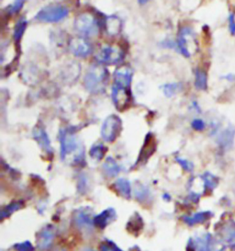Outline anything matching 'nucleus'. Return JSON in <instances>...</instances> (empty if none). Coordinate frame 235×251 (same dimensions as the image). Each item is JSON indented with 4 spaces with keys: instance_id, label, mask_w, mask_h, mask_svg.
I'll return each instance as SVG.
<instances>
[{
    "instance_id": "6",
    "label": "nucleus",
    "mask_w": 235,
    "mask_h": 251,
    "mask_svg": "<svg viewBox=\"0 0 235 251\" xmlns=\"http://www.w3.org/2000/svg\"><path fill=\"white\" fill-rule=\"evenodd\" d=\"M176 43L178 52L186 57H190L191 54H193L194 52L195 48H197L195 33L189 27H183L179 30Z\"/></svg>"
},
{
    "instance_id": "18",
    "label": "nucleus",
    "mask_w": 235,
    "mask_h": 251,
    "mask_svg": "<svg viewBox=\"0 0 235 251\" xmlns=\"http://www.w3.org/2000/svg\"><path fill=\"white\" fill-rule=\"evenodd\" d=\"M162 90L164 94V96L167 98H171V97L176 95V93L180 92L182 89H183V85L182 83L179 82H175V83H167L161 86Z\"/></svg>"
},
{
    "instance_id": "19",
    "label": "nucleus",
    "mask_w": 235,
    "mask_h": 251,
    "mask_svg": "<svg viewBox=\"0 0 235 251\" xmlns=\"http://www.w3.org/2000/svg\"><path fill=\"white\" fill-rule=\"evenodd\" d=\"M195 87L199 90L208 89V75L204 70L198 68L195 71Z\"/></svg>"
},
{
    "instance_id": "14",
    "label": "nucleus",
    "mask_w": 235,
    "mask_h": 251,
    "mask_svg": "<svg viewBox=\"0 0 235 251\" xmlns=\"http://www.w3.org/2000/svg\"><path fill=\"white\" fill-rule=\"evenodd\" d=\"M105 26H106V30L110 35H116L120 30H121V22L120 20L115 17V16H110L106 18L105 21Z\"/></svg>"
},
{
    "instance_id": "21",
    "label": "nucleus",
    "mask_w": 235,
    "mask_h": 251,
    "mask_svg": "<svg viewBox=\"0 0 235 251\" xmlns=\"http://www.w3.org/2000/svg\"><path fill=\"white\" fill-rule=\"evenodd\" d=\"M202 180L205 185L206 190L209 191H213L218 184H219V179L216 176H214L211 172H205L202 175Z\"/></svg>"
},
{
    "instance_id": "25",
    "label": "nucleus",
    "mask_w": 235,
    "mask_h": 251,
    "mask_svg": "<svg viewBox=\"0 0 235 251\" xmlns=\"http://www.w3.org/2000/svg\"><path fill=\"white\" fill-rule=\"evenodd\" d=\"M175 159H176V162L178 163V164L182 167V169L186 170V171L191 172V171H193V170H194V165H193V163L188 161V159L181 158V157H179V156H176Z\"/></svg>"
},
{
    "instance_id": "28",
    "label": "nucleus",
    "mask_w": 235,
    "mask_h": 251,
    "mask_svg": "<svg viewBox=\"0 0 235 251\" xmlns=\"http://www.w3.org/2000/svg\"><path fill=\"white\" fill-rule=\"evenodd\" d=\"M21 206H22V203H21V202H14V203L8 205V206L2 212V214H5V213H7V214H11V213H13L16 210L20 209Z\"/></svg>"
},
{
    "instance_id": "12",
    "label": "nucleus",
    "mask_w": 235,
    "mask_h": 251,
    "mask_svg": "<svg viewBox=\"0 0 235 251\" xmlns=\"http://www.w3.org/2000/svg\"><path fill=\"white\" fill-rule=\"evenodd\" d=\"M235 128H233L232 126H229L226 129L222 130L219 135L217 141L219 143L221 148H229L234 141V137H235Z\"/></svg>"
},
{
    "instance_id": "8",
    "label": "nucleus",
    "mask_w": 235,
    "mask_h": 251,
    "mask_svg": "<svg viewBox=\"0 0 235 251\" xmlns=\"http://www.w3.org/2000/svg\"><path fill=\"white\" fill-rule=\"evenodd\" d=\"M95 58L98 65L113 66L122 62L124 59V52L118 47L106 45L96 53Z\"/></svg>"
},
{
    "instance_id": "17",
    "label": "nucleus",
    "mask_w": 235,
    "mask_h": 251,
    "mask_svg": "<svg viewBox=\"0 0 235 251\" xmlns=\"http://www.w3.org/2000/svg\"><path fill=\"white\" fill-rule=\"evenodd\" d=\"M107 151H108V148H106L103 144L97 143L90 148L89 155L92 159L96 160V161H100V160H102L103 157L106 155Z\"/></svg>"
},
{
    "instance_id": "27",
    "label": "nucleus",
    "mask_w": 235,
    "mask_h": 251,
    "mask_svg": "<svg viewBox=\"0 0 235 251\" xmlns=\"http://www.w3.org/2000/svg\"><path fill=\"white\" fill-rule=\"evenodd\" d=\"M191 126L196 131H202L205 129V123L201 119H194L191 123Z\"/></svg>"
},
{
    "instance_id": "16",
    "label": "nucleus",
    "mask_w": 235,
    "mask_h": 251,
    "mask_svg": "<svg viewBox=\"0 0 235 251\" xmlns=\"http://www.w3.org/2000/svg\"><path fill=\"white\" fill-rule=\"evenodd\" d=\"M27 25H28V22L24 17L21 18L15 25L13 39H14L15 43L17 44L18 46H20V43H21L22 36H23V34L26 30Z\"/></svg>"
},
{
    "instance_id": "23",
    "label": "nucleus",
    "mask_w": 235,
    "mask_h": 251,
    "mask_svg": "<svg viewBox=\"0 0 235 251\" xmlns=\"http://www.w3.org/2000/svg\"><path fill=\"white\" fill-rule=\"evenodd\" d=\"M212 236L210 235L204 236L198 240V251H211L212 249Z\"/></svg>"
},
{
    "instance_id": "26",
    "label": "nucleus",
    "mask_w": 235,
    "mask_h": 251,
    "mask_svg": "<svg viewBox=\"0 0 235 251\" xmlns=\"http://www.w3.org/2000/svg\"><path fill=\"white\" fill-rule=\"evenodd\" d=\"M52 240V234L51 233V231L49 230H46L44 231V235L42 236V238L40 240V244H41V247L42 248H46L48 247L51 241Z\"/></svg>"
},
{
    "instance_id": "1",
    "label": "nucleus",
    "mask_w": 235,
    "mask_h": 251,
    "mask_svg": "<svg viewBox=\"0 0 235 251\" xmlns=\"http://www.w3.org/2000/svg\"><path fill=\"white\" fill-rule=\"evenodd\" d=\"M77 130L76 126H68L60 129L58 134L61 159L73 166L86 163L85 149L75 134Z\"/></svg>"
},
{
    "instance_id": "7",
    "label": "nucleus",
    "mask_w": 235,
    "mask_h": 251,
    "mask_svg": "<svg viewBox=\"0 0 235 251\" xmlns=\"http://www.w3.org/2000/svg\"><path fill=\"white\" fill-rule=\"evenodd\" d=\"M122 131V122L116 114L107 117L101 127V137L108 143H113L119 136Z\"/></svg>"
},
{
    "instance_id": "9",
    "label": "nucleus",
    "mask_w": 235,
    "mask_h": 251,
    "mask_svg": "<svg viewBox=\"0 0 235 251\" xmlns=\"http://www.w3.org/2000/svg\"><path fill=\"white\" fill-rule=\"evenodd\" d=\"M32 137L34 140L36 141L39 147L42 148L43 151H44V153L52 157L53 148L51 147V140L45 131L44 125L41 122L33 128Z\"/></svg>"
},
{
    "instance_id": "24",
    "label": "nucleus",
    "mask_w": 235,
    "mask_h": 251,
    "mask_svg": "<svg viewBox=\"0 0 235 251\" xmlns=\"http://www.w3.org/2000/svg\"><path fill=\"white\" fill-rule=\"evenodd\" d=\"M24 3L25 1H21V0H18V1H15L14 3L10 4L7 8H6V11L9 15H14L17 14L18 12L21 11V9L23 8L24 6Z\"/></svg>"
},
{
    "instance_id": "3",
    "label": "nucleus",
    "mask_w": 235,
    "mask_h": 251,
    "mask_svg": "<svg viewBox=\"0 0 235 251\" xmlns=\"http://www.w3.org/2000/svg\"><path fill=\"white\" fill-rule=\"evenodd\" d=\"M110 73L101 65H93L88 68L84 78V86L88 92L99 94L105 91L108 85Z\"/></svg>"
},
{
    "instance_id": "29",
    "label": "nucleus",
    "mask_w": 235,
    "mask_h": 251,
    "mask_svg": "<svg viewBox=\"0 0 235 251\" xmlns=\"http://www.w3.org/2000/svg\"><path fill=\"white\" fill-rule=\"evenodd\" d=\"M229 30L231 34L235 35V18L234 13H232L229 17Z\"/></svg>"
},
{
    "instance_id": "13",
    "label": "nucleus",
    "mask_w": 235,
    "mask_h": 251,
    "mask_svg": "<svg viewBox=\"0 0 235 251\" xmlns=\"http://www.w3.org/2000/svg\"><path fill=\"white\" fill-rule=\"evenodd\" d=\"M102 169L105 174L110 177H117L120 172L119 165L112 156H108L106 158L105 162L103 163Z\"/></svg>"
},
{
    "instance_id": "11",
    "label": "nucleus",
    "mask_w": 235,
    "mask_h": 251,
    "mask_svg": "<svg viewBox=\"0 0 235 251\" xmlns=\"http://www.w3.org/2000/svg\"><path fill=\"white\" fill-rule=\"evenodd\" d=\"M155 149H156L155 137H154L153 133H148L146 137H145L144 144H143L141 150L140 152L138 160L135 163V166H138V165H140V163L143 164V163L146 162L148 158L155 152Z\"/></svg>"
},
{
    "instance_id": "34",
    "label": "nucleus",
    "mask_w": 235,
    "mask_h": 251,
    "mask_svg": "<svg viewBox=\"0 0 235 251\" xmlns=\"http://www.w3.org/2000/svg\"></svg>"
},
{
    "instance_id": "10",
    "label": "nucleus",
    "mask_w": 235,
    "mask_h": 251,
    "mask_svg": "<svg viewBox=\"0 0 235 251\" xmlns=\"http://www.w3.org/2000/svg\"><path fill=\"white\" fill-rule=\"evenodd\" d=\"M69 50L75 57L85 58L93 52L92 45L86 39L75 38L72 39L69 43Z\"/></svg>"
},
{
    "instance_id": "2",
    "label": "nucleus",
    "mask_w": 235,
    "mask_h": 251,
    "mask_svg": "<svg viewBox=\"0 0 235 251\" xmlns=\"http://www.w3.org/2000/svg\"><path fill=\"white\" fill-rule=\"evenodd\" d=\"M113 76L111 98L116 109L124 111L132 100V69L129 67H118L115 70Z\"/></svg>"
},
{
    "instance_id": "33",
    "label": "nucleus",
    "mask_w": 235,
    "mask_h": 251,
    "mask_svg": "<svg viewBox=\"0 0 235 251\" xmlns=\"http://www.w3.org/2000/svg\"><path fill=\"white\" fill-rule=\"evenodd\" d=\"M146 2L147 1H139V3H141V4H145Z\"/></svg>"
},
{
    "instance_id": "15",
    "label": "nucleus",
    "mask_w": 235,
    "mask_h": 251,
    "mask_svg": "<svg viewBox=\"0 0 235 251\" xmlns=\"http://www.w3.org/2000/svg\"><path fill=\"white\" fill-rule=\"evenodd\" d=\"M115 188L117 189L118 192H119L120 195H122L124 198L130 199L131 194H132V187H131V182L127 178H118L117 180L114 183Z\"/></svg>"
},
{
    "instance_id": "32",
    "label": "nucleus",
    "mask_w": 235,
    "mask_h": 251,
    "mask_svg": "<svg viewBox=\"0 0 235 251\" xmlns=\"http://www.w3.org/2000/svg\"><path fill=\"white\" fill-rule=\"evenodd\" d=\"M226 79L230 80V81H235V75H228L224 76Z\"/></svg>"
},
{
    "instance_id": "5",
    "label": "nucleus",
    "mask_w": 235,
    "mask_h": 251,
    "mask_svg": "<svg viewBox=\"0 0 235 251\" xmlns=\"http://www.w3.org/2000/svg\"><path fill=\"white\" fill-rule=\"evenodd\" d=\"M73 28L84 38L95 37L99 31L98 22L94 16L89 13L77 16L73 23Z\"/></svg>"
},
{
    "instance_id": "20",
    "label": "nucleus",
    "mask_w": 235,
    "mask_h": 251,
    "mask_svg": "<svg viewBox=\"0 0 235 251\" xmlns=\"http://www.w3.org/2000/svg\"><path fill=\"white\" fill-rule=\"evenodd\" d=\"M114 215H115V212L112 209H108L95 217V223L102 228L113 218Z\"/></svg>"
},
{
    "instance_id": "30",
    "label": "nucleus",
    "mask_w": 235,
    "mask_h": 251,
    "mask_svg": "<svg viewBox=\"0 0 235 251\" xmlns=\"http://www.w3.org/2000/svg\"><path fill=\"white\" fill-rule=\"evenodd\" d=\"M17 249L19 251H31V246L29 243L20 244L17 246Z\"/></svg>"
},
{
    "instance_id": "22",
    "label": "nucleus",
    "mask_w": 235,
    "mask_h": 251,
    "mask_svg": "<svg viewBox=\"0 0 235 251\" xmlns=\"http://www.w3.org/2000/svg\"><path fill=\"white\" fill-rule=\"evenodd\" d=\"M210 217H211L210 212H200V213L192 215L190 217H187L186 222L188 223L189 225H196V224H200V223L205 222Z\"/></svg>"
},
{
    "instance_id": "4",
    "label": "nucleus",
    "mask_w": 235,
    "mask_h": 251,
    "mask_svg": "<svg viewBox=\"0 0 235 251\" xmlns=\"http://www.w3.org/2000/svg\"><path fill=\"white\" fill-rule=\"evenodd\" d=\"M68 15L69 9L66 6L58 3H52L42 8L34 19L40 23H55L63 21Z\"/></svg>"
},
{
    "instance_id": "31",
    "label": "nucleus",
    "mask_w": 235,
    "mask_h": 251,
    "mask_svg": "<svg viewBox=\"0 0 235 251\" xmlns=\"http://www.w3.org/2000/svg\"><path fill=\"white\" fill-rule=\"evenodd\" d=\"M102 251H121L115 247L113 244H107L103 247Z\"/></svg>"
}]
</instances>
